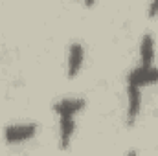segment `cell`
<instances>
[{
    "mask_svg": "<svg viewBox=\"0 0 158 156\" xmlns=\"http://www.w3.org/2000/svg\"><path fill=\"white\" fill-rule=\"evenodd\" d=\"M147 17L149 18H156L158 17V0H149V4H147Z\"/></svg>",
    "mask_w": 158,
    "mask_h": 156,
    "instance_id": "obj_8",
    "label": "cell"
},
{
    "mask_svg": "<svg viewBox=\"0 0 158 156\" xmlns=\"http://www.w3.org/2000/svg\"><path fill=\"white\" fill-rule=\"evenodd\" d=\"M59 117V147L63 151L70 149L72 138L76 134V116H57Z\"/></svg>",
    "mask_w": 158,
    "mask_h": 156,
    "instance_id": "obj_6",
    "label": "cell"
},
{
    "mask_svg": "<svg viewBox=\"0 0 158 156\" xmlns=\"http://www.w3.org/2000/svg\"><path fill=\"white\" fill-rule=\"evenodd\" d=\"M127 83L134 84V86H149V84H156L158 83V66L151 64V66H136L129 72L127 76Z\"/></svg>",
    "mask_w": 158,
    "mask_h": 156,
    "instance_id": "obj_4",
    "label": "cell"
},
{
    "mask_svg": "<svg viewBox=\"0 0 158 156\" xmlns=\"http://www.w3.org/2000/svg\"><path fill=\"white\" fill-rule=\"evenodd\" d=\"M81 2H83V6H85V7H88V9H90V7H94V6H96V2H98V0H81Z\"/></svg>",
    "mask_w": 158,
    "mask_h": 156,
    "instance_id": "obj_9",
    "label": "cell"
},
{
    "mask_svg": "<svg viewBox=\"0 0 158 156\" xmlns=\"http://www.w3.org/2000/svg\"><path fill=\"white\" fill-rule=\"evenodd\" d=\"M39 123L33 121H22V123H11L4 129V142L9 145H19L33 140L39 134Z\"/></svg>",
    "mask_w": 158,
    "mask_h": 156,
    "instance_id": "obj_1",
    "label": "cell"
},
{
    "mask_svg": "<svg viewBox=\"0 0 158 156\" xmlns=\"http://www.w3.org/2000/svg\"><path fill=\"white\" fill-rule=\"evenodd\" d=\"M155 53H156V42L153 33H143L140 40V64L151 66L155 64Z\"/></svg>",
    "mask_w": 158,
    "mask_h": 156,
    "instance_id": "obj_7",
    "label": "cell"
},
{
    "mask_svg": "<svg viewBox=\"0 0 158 156\" xmlns=\"http://www.w3.org/2000/svg\"><path fill=\"white\" fill-rule=\"evenodd\" d=\"M86 107L85 97H61L53 103V112L55 116H77Z\"/></svg>",
    "mask_w": 158,
    "mask_h": 156,
    "instance_id": "obj_5",
    "label": "cell"
},
{
    "mask_svg": "<svg viewBox=\"0 0 158 156\" xmlns=\"http://www.w3.org/2000/svg\"><path fill=\"white\" fill-rule=\"evenodd\" d=\"M85 46L81 42H72L68 46V55H66V77L76 79L81 74L83 66H85Z\"/></svg>",
    "mask_w": 158,
    "mask_h": 156,
    "instance_id": "obj_3",
    "label": "cell"
},
{
    "mask_svg": "<svg viewBox=\"0 0 158 156\" xmlns=\"http://www.w3.org/2000/svg\"><path fill=\"white\" fill-rule=\"evenodd\" d=\"M127 107H125V123L127 127H132L142 112V88L140 86H134V84H129L127 83Z\"/></svg>",
    "mask_w": 158,
    "mask_h": 156,
    "instance_id": "obj_2",
    "label": "cell"
}]
</instances>
